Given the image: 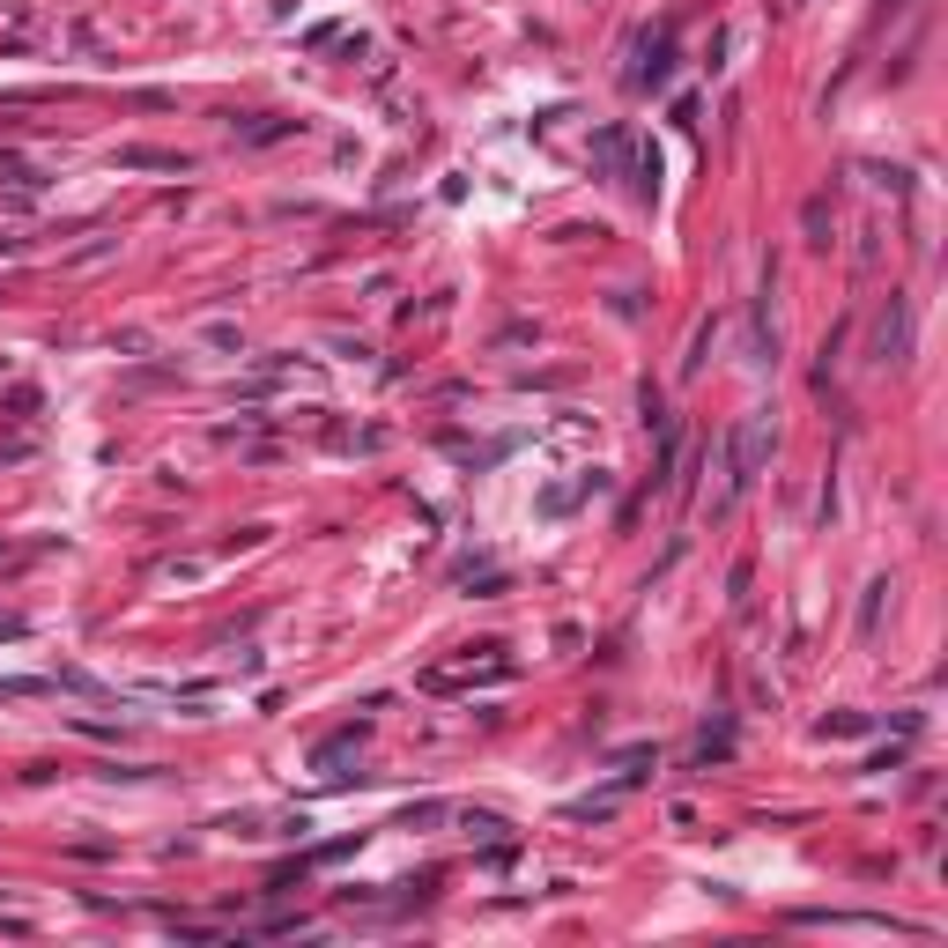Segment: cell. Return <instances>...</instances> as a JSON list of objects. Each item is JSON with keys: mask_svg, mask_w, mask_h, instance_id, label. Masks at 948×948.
<instances>
[{"mask_svg": "<svg viewBox=\"0 0 948 948\" xmlns=\"http://www.w3.org/2000/svg\"><path fill=\"white\" fill-rule=\"evenodd\" d=\"M674 67V30H660V38H637V67H630V89H660Z\"/></svg>", "mask_w": 948, "mask_h": 948, "instance_id": "6da1fadb", "label": "cell"}, {"mask_svg": "<svg viewBox=\"0 0 948 948\" xmlns=\"http://www.w3.org/2000/svg\"><path fill=\"white\" fill-rule=\"evenodd\" d=\"M874 363H904V304L882 312V341H874Z\"/></svg>", "mask_w": 948, "mask_h": 948, "instance_id": "7a4b0ae2", "label": "cell"}]
</instances>
